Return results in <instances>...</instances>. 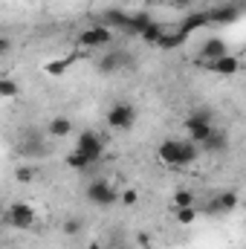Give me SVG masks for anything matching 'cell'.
I'll return each instance as SVG.
<instances>
[{"label": "cell", "instance_id": "obj_1", "mask_svg": "<svg viewBox=\"0 0 246 249\" xmlns=\"http://www.w3.org/2000/svg\"><path fill=\"white\" fill-rule=\"evenodd\" d=\"M185 130H188V136H191V142H197V145H203L211 133H214V116H211V110H194V113H188L185 116Z\"/></svg>", "mask_w": 246, "mask_h": 249}, {"label": "cell", "instance_id": "obj_2", "mask_svg": "<svg viewBox=\"0 0 246 249\" xmlns=\"http://www.w3.org/2000/svg\"><path fill=\"white\" fill-rule=\"evenodd\" d=\"M87 200H90L93 206L107 209V206H116V203L122 200V191H116L107 180H93V183L87 186Z\"/></svg>", "mask_w": 246, "mask_h": 249}, {"label": "cell", "instance_id": "obj_3", "mask_svg": "<svg viewBox=\"0 0 246 249\" xmlns=\"http://www.w3.org/2000/svg\"><path fill=\"white\" fill-rule=\"evenodd\" d=\"M75 151L78 154H84L93 165L105 157V139H102V133H96V130H84L78 139H75Z\"/></svg>", "mask_w": 246, "mask_h": 249}, {"label": "cell", "instance_id": "obj_4", "mask_svg": "<svg viewBox=\"0 0 246 249\" xmlns=\"http://www.w3.org/2000/svg\"><path fill=\"white\" fill-rule=\"evenodd\" d=\"M113 41V29L107 26V23H99V26H90V29H84L81 35H78V44H81V50H102V47H107Z\"/></svg>", "mask_w": 246, "mask_h": 249}, {"label": "cell", "instance_id": "obj_5", "mask_svg": "<svg viewBox=\"0 0 246 249\" xmlns=\"http://www.w3.org/2000/svg\"><path fill=\"white\" fill-rule=\"evenodd\" d=\"M35 209L29 206V203H12L9 209H6V214H3V220L9 223V226H15V229H32L35 226Z\"/></svg>", "mask_w": 246, "mask_h": 249}, {"label": "cell", "instance_id": "obj_6", "mask_svg": "<svg viewBox=\"0 0 246 249\" xmlns=\"http://www.w3.org/2000/svg\"><path fill=\"white\" fill-rule=\"evenodd\" d=\"M136 124V107L127 102H116L107 110V127L110 130H130Z\"/></svg>", "mask_w": 246, "mask_h": 249}, {"label": "cell", "instance_id": "obj_7", "mask_svg": "<svg viewBox=\"0 0 246 249\" xmlns=\"http://www.w3.org/2000/svg\"><path fill=\"white\" fill-rule=\"evenodd\" d=\"M203 67L209 70V72H214V75H235L238 70H241V58L238 55H223V58H214V61H203Z\"/></svg>", "mask_w": 246, "mask_h": 249}, {"label": "cell", "instance_id": "obj_8", "mask_svg": "<svg viewBox=\"0 0 246 249\" xmlns=\"http://www.w3.org/2000/svg\"><path fill=\"white\" fill-rule=\"evenodd\" d=\"M180 148H183L180 139H165V142H159V151H157L159 162H162V165H171V168H180Z\"/></svg>", "mask_w": 246, "mask_h": 249}, {"label": "cell", "instance_id": "obj_9", "mask_svg": "<svg viewBox=\"0 0 246 249\" xmlns=\"http://www.w3.org/2000/svg\"><path fill=\"white\" fill-rule=\"evenodd\" d=\"M23 157H47V142L38 136V133H29V136H23V142H20V148H18Z\"/></svg>", "mask_w": 246, "mask_h": 249}, {"label": "cell", "instance_id": "obj_10", "mask_svg": "<svg viewBox=\"0 0 246 249\" xmlns=\"http://www.w3.org/2000/svg\"><path fill=\"white\" fill-rule=\"evenodd\" d=\"M232 209H238V194L235 191H220L209 206H206V212H211V214H220V212H232Z\"/></svg>", "mask_w": 246, "mask_h": 249}, {"label": "cell", "instance_id": "obj_11", "mask_svg": "<svg viewBox=\"0 0 246 249\" xmlns=\"http://www.w3.org/2000/svg\"><path fill=\"white\" fill-rule=\"evenodd\" d=\"M209 18H211L214 26H226V23H235V20H238V9H235L232 3H223V6L209 9Z\"/></svg>", "mask_w": 246, "mask_h": 249}, {"label": "cell", "instance_id": "obj_12", "mask_svg": "<svg viewBox=\"0 0 246 249\" xmlns=\"http://www.w3.org/2000/svg\"><path fill=\"white\" fill-rule=\"evenodd\" d=\"M200 55H203V61H214V58L229 55V47H226L223 38H209V41L200 47Z\"/></svg>", "mask_w": 246, "mask_h": 249}, {"label": "cell", "instance_id": "obj_13", "mask_svg": "<svg viewBox=\"0 0 246 249\" xmlns=\"http://www.w3.org/2000/svg\"><path fill=\"white\" fill-rule=\"evenodd\" d=\"M209 23H211L209 9H206V12H188V15H185V20L177 26V29H183L185 35H191V32H197V29H203V26H209Z\"/></svg>", "mask_w": 246, "mask_h": 249}, {"label": "cell", "instance_id": "obj_14", "mask_svg": "<svg viewBox=\"0 0 246 249\" xmlns=\"http://www.w3.org/2000/svg\"><path fill=\"white\" fill-rule=\"evenodd\" d=\"M200 148H203V151H209V154H223V151L229 148V136H226L223 130H217V127H214V133H211Z\"/></svg>", "mask_w": 246, "mask_h": 249}, {"label": "cell", "instance_id": "obj_15", "mask_svg": "<svg viewBox=\"0 0 246 249\" xmlns=\"http://www.w3.org/2000/svg\"><path fill=\"white\" fill-rule=\"evenodd\" d=\"M124 64H127V53H107V55L99 58V70L102 72H116Z\"/></svg>", "mask_w": 246, "mask_h": 249}, {"label": "cell", "instance_id": "obj_16", "mask_svg": "<svg viewBox=\"0 0 246 249\" xmlns=\"http://www.w3.org/2000/svg\"><path fill=\"white\" fill-rule=\"evenodd\" d=\"M151 23H154V20H151L148 12H136V15H130V23H127L124 35H139V38H142V32H145Z\"/></svg>", "mask_w": 246, "mask_h": 249}, {"label": "cell", "instance_id": "obj_17", "mask_svg": "<svg viewBox=\"0 0 246 249\" xmlns=\"http://www.w3.org/2000/svg\"><path fill=\"white\" fill-rule=\"evenodd\" d=\"M105 23H107L110 29H116V32H124L127 23H130V15L122 12V9H107V12H105Z\"/></svg>", "mask_w": 246, "mask_h": 249}, {"label": "cell", "instance_id": "obj_18", "mask_svg": "<svg viewBox=\"0 0 246 249\" xmlns=\"http://www.w3.org/2000/svg\"><path fill=\"white\" fill-rule=\"evenodd\" d=\"M47 133H50V136H55V139H64V136H70V133H72V122H70L67 116H55V119H50V122H47Z\"/></svg>", "mask_w": 246, "mask_h": 249}, {"label": "cell", "instance_id": "obj_19", "mask_svg": "<svg viewBox=\"0 0 246 249\" xmlns=\"http://www.w3.org/2000/svg\"><path fill=\"white\" fill-rule=\"evenodd\" d=\"M185 41H188V35H185L183 29H174V32H165L157 47H159V50H177V47H183Z\"/></svg>", "mask_w": 246, "mask_h": 249}, {"label": "cell", "instance_id": "obj_20", "mask_svg": "<svg viewBox=\"0 0 246 249\" xmlns=\"http://www.w3.org/2000/svg\"><path fill=\"white\" fill-rule=\"evenodd\" d=\"M67 165H70V168H72V171H87V168H90V165H93V162H90V160H87V157H84V154H78V151H75V148H72V151H70V154H67Z\"/></svg>", "mask_w": 246, "mask_h": 249}, {"label": "cell", "instance_id": "obj_21", "mask_svg": "<svg viewBox=\"0 0 246 249\" xmlns=\"http://www.w3.org/2000/svg\"><path fill=\"white\" fill-rule=\"evenodd\" d=\"M162 35H165V29H162V23H157V20H154V23H151V26H148V29L142 32V41H145V44H154V47H157Z\"/></svg>", "mask_w": 246, "mask_h": 249}, {"label": "cell", "instance_id": "obj_22", "mask_svg": "<svg viewBox=\"0 0 246 249\" xmlns=\"http://www.w3.org/2000/svg\"><path fill=\"white\" fill-rule=\"evenodd\" d=\"M194 191L191 188H180V191H174V206L177 209H185V206H194Z\"/></svg>", "mask_w": 246, "mask_h": 249}, {"label": "cell", "instance_id": "obj_23", "mask_svg": "<svg viewBox=\"0 0 246 249\" xmlns=\"http://www.w3.org/2000/svg\"><path fill=\"white\" fill-rule=\"evenodd\" d=\"M194 220H197V209H194V206L177 209V223H180V226H191Z\"/></svg>", "mask_w": 246, "mask_h": 249}, {"label": "cell", "instance_id": "obj_24", "mask_svg": "<svg viewBox=\"0 0 246 249\" xmlns=\"http://www.w3.org/2000/svg\"><path fill=\"white\" fill-rule=\"evenodd\" d=\"M0 96L3 99H15L18 96V84L12 78H0Z\"/></svg>", "mask_w": 246, "mask_h": 249}, {"label": "cell", "instance_id": "obj_25", "mask_svg": "<svg viewBox=\"0 0 246 249\" xmlns=\"http://www.w3.org/2000/svg\"><path fill=\"white\" fill-rule=\"evenodd\" d=\"M81 232V220H75V217H70V220H64V235H70V238H75Z\"/></svg>", "mask_w": 246, "mask_h": 249}, {"label": "cell", "instance_id": "obj_26", "mask_svg": "<svg viewBox=\"0 0 246 249\" xmlns=\"http://www.w3.org/2000/svg\"><path fill=\"white\" fill-rule=\"evenodd\" d=\"M122 206H136L139 203V191H133V188H124L122 191V200H119Z\"/></svg>", "mask_w": 246, "mask_h": 249}, {"label": "cell", "instance_id": "obj_27", "mask_svg": "<svg viewBox=\"0 0 246 249\" xmlns=\"http://www.w3.org/2000/svg\"><path fill=\"white\" fill-rule=\"evenodd\" d=\"M32 177H35V171H32V168H20V171H18V180H20V183H29Z\"/></svg>", "mask_w": 246, "mask_h": 249}, {"label": "cell", "instance_id": "obj_28", "mask_svg": "<svg viewBox=\"0 0 246 249\" xmlns=\"http://www.w3.org/2000/svg\"><path fill=\"white\" fill-rule=\"evenodd\" d=\"M136 241H139L145 249H151V235H148V232H139V235H136Z\"/></svg>", "mask_w": 246, "mask_h": 249}, {"label": "cell", "instance_id": "obj_29", "mask_svg": "<svg viewBox=\"0 0 246 249\" xmlns=\"http://www.w3.org/2000/svg\"><path fill=\"white\" fill-rule=\"evenodd\" d=\"M9 47H12V41H9V38H6V35H3V41H0V53H3V55H6V53H9Z\"/></svg>", "mask_w": 246, "mask_h": 249}, {"label": "cell", "instance_id": "obj_30", "mask_svg": "<svg viewBox=\"0 0 246 249\" xmlns=\"http://www.w3.org/2000/svg\"><path fill=\"white\" fill-rule=\"evenodd\" d=\"M87 249H105V247H102L99 241H93V244H90V247H87Z\"/></svg>", "mask_w": 246, "mask_h": 249}, {"label": "cell", "instance_id": "obj_31", "mask_svg": "<svg viewBox=\"0 0 246 249\" xmlns=\"http://www.w3.org/2000/svg\"><path fill=\"white\" fill-rule=\"evenodd\" d=\"M174 3H177V6H188V3H191V0H174Z\"/></svg>", "mask_w": 246, "mask_h": 249}, {"label": "cell", "instance_id": "obj_32", "mask_svg": "<svg viewBox=\"0 0 246 249\" xmlns=\"http://www.w3.org/2000/svg\"><path fill=\"white\" fill-rule=\"evenodd\" d=\"M110 249H116V247H110Z\"/></svg>", "mask_w": 246, "mask_h": 249}]
</instances>
